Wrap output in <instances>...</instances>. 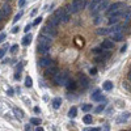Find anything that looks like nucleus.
Returning <instances> with one entry per match:
<instances>
[{
  "instance_id": "obj_26",
  "label": "nucleus",
  "mask_w": 131,
  "mask_h": 131,
  "mask_svg": "<svg viewBox=\"0 0 131 131\" xmlns=\"http://www.w3.org/2000/svg\"><path fill=\"white\" fill-rule=\"evenodd\" d=\"M25 85H26L28 88H30L31 85H33V80H31L30 76H28L26 79H25Z\"/></svg>"
},
{
  "instance_id": "obj_10",
  "label": "nucleus",
  "mask_w": 131,
  "mask_h": 131,
  "mask_svg": "<svg viewBox=\"0 0 131 131\" xmlns=\"http://www.w3.org/2000/svg\"><path fill=\"white\" fill-rule=\"evenodd\" d=\"M38 64H40V67H43V68H46V67L54 66V62H52L50 58H42V59H40Z\"/></svg>"
},
{
  "instance_id": "obj_47",
  "label": "nucleus",
  "mask_w": 131,
  "mask_h": 131,
  "mask_svg": "<svg viewBox=\"0 0 131 131\" xmlns=\"http://www.w3.org/2000/svg\"><path fill=\"white\" fill-rule=\"evenodd\" d=\"M25 131H31V129H30V126H29V125H26V126H25Z\"/></svg>"
},
{
  "instance_id": "obj_43",
  "label": "nucleus",
  "mask_w": 131,
  "mask_h": 131,
  "mask_svg": "<svg viewBox=\"0 0 131 131\" xmlns=\"http://www.w3.org/2000/svg\"><path fill=\"white\" fill-rule=\"evenodd\" d=\"M4 38H5V33H1V34H0V42L4 40Z\"/></svg>"
},
{
  "instance_id": "obj_2",
  "label": "nucleus",
  "mask_w": 131,
  "mask_h": 131,
  "mask_svg": "<svg viewBox=\"0 0 131 131\" xmlns=\"http://www.w3.org/2000/svg\"><path fill=\"white\" fill-rule=\"evenodd\" d=\"M54 17H55V19H58L59 22L66 24V22H68V21H70V17H71V15H70V13L66 10V8H60V9H56V10H55Z\"/></svg>"
},
{
  "instance_id": "obj_48",
  "label": "nucleus",
  "mask_w": 131,
  "mask_h": 131,
  "mask_svg": "<svg viewBox=\"0 0 131 131\" xmlns=\"http://www.w3.org/2000/svg\"><path fill=\"white\" fill-rule=\"evenodd\" d=\"M21 68H22V64H19V66H17V71H19V72H20Z\"/></svg>"
},
{
  "instance_id": "obj_49",
  "label": "nucleus",
  "mask_w": 131,
  "mask_h": 131,
  "mask_svg": "<svg viewBox=\"0 0 131 131\" xmlns=\"http://www.w3.org/2000/svg\"><path fill=\"white\" fill-rule=\"evenodd\" d=\"M35 131H43V129H42V127H38V129L35 130Z\"/></svg>"
},
{
  "instance_id": "obj_37",
  "label": "nucleus",
  "mask_w": 131,
  "mask_h": 131,
  "mask_svg": "<svg viewBox=\"0 0 131 131\" xmlns=\"http://www.w3.org/2000/svg\"><path fill=\"white\" fill-rule=\"evenodd\" d=\"M7 93H8L9 96H13V93H15V92H13V89H12V88H8V91H7Z\"/></svg>"
},
{
  "instance_id": "obj_31",
  "label": "nucleus",
  "mask_w": 131,
  "mask_h": 131,
  "mask_svg": "<svg viewBox=\"0 0 131 131\" xmlns=\"http://www.w3.org/2000/svg\"><path fill=\"white\" fill-rule=\"evenodd\" d=\"M42 22V17L40 16V17H37V19L34 20V22H33V25H38V24H41Z\"/></svg>"
},
{
  "instance_id": "obj_41",
  "label": "nucleus",
  "mask_w": 131,
  "mask_h": 131,
  "mask_svg": "<svg viewBox=\"0 0 131 131\" xmlns=\"http://www.w3.org/2000/svg\"><path fill=\"white\" fill-rule=\"evenodd\" d=\"M3 19H4V13H3V10H1V8H0V21H1Z\"/></svg>"
},
{
  "instance_id": "obj_32",
  "label": "nucleus",
  "mask_w": 131,
  "mask_h": 131,
  "mask_svg": "<svg viewBox=\"0 0 131 131\" xmlns=\"http://www.w3.org/2000/svg\"><path fill=\"white\" fill-rule=\"evenodd\" d=\"M22 16V12H20V13H17V15L15 16V19H13V22H17V21L20 20V17Z\"/></svg>"
},
{
  "instance_id": "obj_36",
  "label": "nucleus",
  "mask_w": 131,
  "mask_h": 131,
  "mask_svg": "<svg viewBox=\"0 0 131 131\" xmlns=\"http://www.w3.org/2000/svg\"><path fill=\"white\" fill-rule=\"evenodd\" d=\"M89 73H91V75H96V73H97V70L96 68H91L89 70Z\"/></svg>"
},
{
  "instance_id": "obj_13",
  "label": "nucleus",
  "mask_w": 131,
  "mask_h": 131,
  "mask_svg": "<svg viewBox=\"0 0 131 131\" xmlns=\"http://www.w3.org/2000/svg\"><path fill=\"white\" fill-rule=\"evenodd\" d=\"M101 47L104 49V50H113V47H114V42L110 41V40H104L101 43Z\"/></svg>"
},
{
  "instance_id": "obj_23",
  "label": "nucleus",
  "mask_w": 131,
  "mask_h": 131,
  "mask_svg": "<svg viewBox=\"0 0 131 131\" xmlns=\"http://www.w3.org/2000/svg\"><path fill=\"white\" fill-rule=\"evenodd\" d=\"M100 1H101V0H91V3H89V9L93 10V9L98 5V3H100Z\"/></svg>"
},
{
  "instance_id": "obj_45",
  "label": "nucleus",
  "mask_w": 131,
  "mask_h": 131,
  "mask_svg": "<svg viewBox=\"0 0 131 131\" xmlns=\"http://www.w3.org/2000/svg\"><path fill=\"white\" fill-rule=\"evenodd\" d=\"M100 21H101V17H100V16H97V17H96V20H94V22H96V24H98Z\"/></svg>"
},
{
  "instance_id": "obj_3",
  "label": "nucleus",
  "mask_w": 131,
  "mask_h": 131,
  "mask_svg": "<svg viewBox=\"0 0 131 131\" xmlns=\"http://www.w3.org/2000/svg\"><path fill=\"white\" fill-rule=\"evenodd\" d=\"M70 79V75L67 71H62V72H56V75L54 76V81L56 85H66V83Z\"/></svg>"
},
{
  "instance_id": "obj_9",
  "label": "nucleus",
  "mask_w": 131,
  "mask_h": 131,
  "mask_svg": "<svg viewBox=\"0 0 131 131\" xmlns=\"http://www.w3.org/2000/svg\"><path fill=\"white\" fill-rule=\"evenodd\" d=\"M58 72V68L55 66H50V67H46V71H45V76L46 77H54Z\"/></svg>"
},
{
  "instance_id": "obj_11",
  "label": "nucleus",
  "mask_w": 131,
  "mask_h": 131,
  "mask_svg": "<svg viewBox=\"0 0 131 131\" xmlns=\"http://www.w3.org/2000/svg\"><path fill=\"white\" fill-rule=\"evenodd\" d=\"M110 38L113 41H115V42H121V41L125 40L122 31H114V33H110Z\"/></svg>"
},
{
  "instance_id": "obj_19",
  "label": "nucleus",
  "mask_w": 131,
  "mask_h": 131,
  "mask_svg": "<svg viewBox=\"0 0 131 131\" xmlns=\"http://www.w3.org/2000/svg\"><path fill=\"white\" fill-rule=\"evenodd\" d=\"M37 50L40 51V52H42V54H46V52H49V50H50V47H49V46H42V45H38Z\"/></svg>"
},
{
  "instance_id": "obj_20",
  "label": "nucleus",
  "mask_w": 131,
  "mask_h": 131,
  "mask_svg": "<svg viewBox=\"0 0 131 131\" xmlns=\"http://www.w3.org/2000/svg\"><path fill=\"white\" fill-rule=\"evenodd\" d=\"M62 105V100L60 98H54V101H52V108L54 109H59Z\"/></svg>"
},
{
  "instance_id": "obj_50",
  "label": "nucleus",
  "mask_w": 131,
  "mask_h": 131,
  "mask_svg": "<svg viewBox=\"0 0 131 131\" xmlns=\"http://www.w3.org/2000/svg\"><path fill=\"white\" fill-rule=\"evenodd\" d=\"M129 80L131 81V71H130V72H129Z\"/></svg>"
},
{
  "instance_id": "obj_15",
  "label": "nucleus",
  "mask_w": 131,
  "mask_h": 131,
  "mask_svg": "<svg viewBox=\"0 0 131 131\" xmlns=\"http://www.w3.org/2000/svg\"><path fill=\"white\" fill-rule=\"evenodd\" d=\"M66 87H67V89H68V91H75L77 88V84H76L75 80H70L68 79V81L66 83Z\"/></svg>"
},
{
  "instance_id": "obj_12",
  "label": "nucleus",
  "mask_w": 131,
  "mask_h": 131,
  "mask_svg": "<svg viewBox=\"0 0 131 131\" xmlns=\"http://www.w3.org/2000/svg\"><path fill=\"white\" fill-rule=\"evenodd\" d=\"M79 84H80V87L83 88V89H85V88L89 87V80L87 79V76L79 75Z\"/></svg>"
},
{
  "instance_id": "obj_39",
  "label": "nucleus",
  "mask_w": 131,
  "mask_h": 131,
  "mask_svg": "<svg viewBox=\"0 0 131 131\" xmlns=\"http://www.w3.org/2000/svg\"><path fill=\"white\" fill-rule=\"evenodd\" d=\"M34 113H37V114H40V113H41V109L38 108V106H35V108H34Z\"/></svg>"
},
{
  "instance_id": "obj_16",
  "label": "nucleus",
  "mask_w": 131,
  "mask_h": 131,
  "mask_svg": "<svg viewBox=\"0 0 131 131\" xmlns=\"http://www.w3.org/2000/svg\"><path fill=\"white\" fill-rule=\"evenodd\" d=\"M47 25H50V26H52V28H56V26L59 25V21H58V19H55V17H50V20H49Z\"/></svg>"
},
{
  "instance_id": "obj_7",
  "label": "nucleus",
  "mask_w": 131,
  "mask_h": 131,
  "mask_svg": "<svg viewBox=\"0 0 131 131\" xmlns=\"http://www.w3.org/2000/svg\"><path fill=\"white\" fill-rule=\"evenodd\" d=\"M51 38L47 37V35H40V38H38V45H42V46H49L50 47L51 46Z\"/></svg>"
},
{
  "instance_id": "obj_30",
  "label": "nucleus",
  "mask_w": 131,
  "mask_h": 131,
  "mask_svg": "<svg viewBox=\"0 0 131 131\" xmlns=\"http://www.w3.org/2000/svg\"><path fill=\"white\" fill-rule=\"evenodd\" d=\"M15 113H16V117H20V118H22V117H24L22 111H21L20 109H15Z\"/></svg>"
},
{
  "instance_id": "obj_21",
  "label": "nucleus",
  "mask_w": 131,
  "mask_h": 131,
  "mask_svg": "<svg viewBox=\"0 0 131 131\" xmlns=\"http://www.w3.org/2000/svg\"><path fill=\"white\" fill-rule=\"evenodd\" d=\"M1 10H3V13H4V16L9 15V13H10V7H9V4H8V3H5V4L3 5Z\"/></svg>"
},
{
  "instance_id": "obj_25",
  "label": "nucleus",
  "mask_w": 131,
  "mask_h": 131,
  "mask_svg": "<svg viewBox=\"0 0 131 131\" xmlns=\"http://www.w3.org/2000/svg\"><path fill=\"white\" fill-rule=\"evenodd\" d=\"M83 121H84V123H87V125H89V123H92V115H89V114H87V115H84V118H83Z\"/></svg>"
},
{
  "instance_id": "obj_24",
  "label": "nucleus",
  "mask_w": 131,
  "mask_h": 131,
  "mask_svg": "<svg viewBox=\"0 0 131 131\" xmlns=\"http://www.w3.org/2000/svg\"><path fill=\"white\" fill-rule=\"evenodd\" d=\"M97 34H100V35H106V34H109V29H108V28H102V29H98V30H97Z\"/></svg>"
},
{
  "instance_id": "obj_22",
  "label": "nucleus",
  "mask_w": 131,
  "mask_h": 131,
  "mask_svg": "<svg viewBox=\"0 0 131 131\" xmlns=\"http://www.w3.org/2000/svg\"><path fill=\"white\" fill-rule=\"evenodd\" d=\"M102 88H104L105 91H111L113 89V83H111V81H105Z\"/></svg>"
},
{
  "instance_id": "obj_4",
  "label": "nucleus",
  "mask_w": 131,
  "mask_h": 131,
  "mask_svg": "<svg viewBox=\"0 0 131 131\" xmlns=\"http://www.w3.org/2000/svg\"><path fill=\"white\" fill-rule=\"evenodd\" d=\"M122 8H125V3H122V1H117V3H113V4H110L106 8V15H114V13H117L118 10H121Z\"/></svg>"
},
{
  "instance_id": "obj_33",
  "label": "nucleus",
  "mask_w": 131,
  "mask_h": 131,
  "mask_svg": "<svg viewBox=\"0 0 131 131\" xmlns=\"http://www.w3.org/2000/svg\"><path fill=\"white\" fill-rule=\"evenodd\" d=\"M17 50H19V45H13L12 47H10V51L12 52H16Z\"/></svg>"
},
{
  "instance_id": "obj_17",
  "label": "nucleus",
  "mask_w": 131,
  "mask_h": 131,
  "mask_svg": "<svg viewBox=\"0 0 131 131\" xmlns=\"http://www.w3.org/2000/svg\"><path fill=\"white\" fill-rule=\"evenodd\" d=\"M30 42H31V34H26L25 37L22 38V45L24 46H28V45H30Z\"/></svg>"
},
{
  "instance_id": "obj_28",
  "label": "nucleus",
  "mask_w": 131,
  "mask_h": 131,
  "mask_svg": "<svg viewBox=\"0 0 131 131\" xmlns=\"http://www.w3.org/2000/svg\"><path fill=\"white\" fill-rule=\"evenodd\" d=\"M81 109H83V111L88 113V111L92 110V105H83V106H81Z\"/></svg>"
},
{
  "instance_id": "obj_27",
  "label": "nucleus",
  "mask_w": 131,
  "mask_h": 131,
  "mask_svg": "<svg viewBox=\"0 0 131 131\" xmlns=\"http://www.w3.org/2000/svg\"><path fill=\"white\" fill-rule=\"evenodd\" d=\"M30 123L31 125H34V126H38L41 123V119H38V118H31L30 119Z\"/></svg>"
},
{
  "instance_id": "obj_8",
  "label": "nucleus",
  "mask_w": 131,
  "mask_h": 131,
  "mask_svg": "<svg viewBox=\"0 0 131 131\" xmlns=\"http://www.w3.org/2000/svg\"><path fill=\"white\" fill-rule=\"evenodd\" d=\"M119 19H121V12H117L114 15H109V19H108V22L110 24V25H115V24L119 22Z\"/></svg>"
},
{
  "instance_id": "obj_40",
  "label": "nucleus",
  "mask_w": 131,
  "mask_h": 131,
  "mask_svg": "<svg viewBox=\"0 0 131 131\" xmlns=\"http://www.w3.org/2000/svg\"><path fill=\"white\" fill-rule=\"evenodd\" d=\"M19 5L24 7V5H25V0H19Z\"/></svg>"
},
{
  "instance_id": "obj_29",
  "label": "nucleus",
  "mask_w": 131,
  "mask_h": 131,
  "mask_svg": "<svg viewBox=\"0 0 131 131\" xmlns=\"http://www.w3.org/2000/svg\"><path fill=\"white\" fill-rule=\"evenodd\" d=\"M84 131H101L100 127H88V129H84Z\"/></svg>"
},
{
  "instance_id": "obj_35",
  "label": "nucleus",
  "mask_w": 131,
  "mask_h": 131,
  "mask_svg": "<svg viewBox=\"0 0 131 131\" xmlns=\"http://www.w3.org/2000/svg\"><path fill=\"white\" fill-rule=\"evenodd\" d=\"M5 55V49H0V59Z\"/></svg>"
},
{
  "instance_id": "obj_1",
  "label": "nucleus",
  "mask_w": 131,
  "mask_h": 131,
  "mask_svg": "<svg viewBox=\"0 0 131 131\" xmlns=\"http://www.w3.org/2000/svg\"><path fill=\"white\" fill-rule=\"evenodd\" d=\"M84 5H85V0H73L70 5L66 7V10L70 15H72V13H77L80 9H83Z\"/></svg>"
},
{
  "instance_id": "obj_44",
  "label": "nucleus",
  "mask_w": 131,
  "mask_h": 131,
  "mask_svg": "<svg viewBox=\"0 0 131 131\" xmlns=\"http://www.w3.org/2000/svg\"><path fill=\"white\" fill-rule=\"evenodd\" d=\"M19 29H20V28L15 26V28H13V29H12V33H17V31H19Z\"/></svg>"
},
{
  "instance_id": "obj_38",
  "label": "nucleus",
  "mask_w": 131,
  "mask_h": 131,
  "mask_svg": "<svg viewBox=\"0 0 131 131\" xmlns=\"http://www.w3.org/2000/svg\"><path fill=\"white\" fill-rule=\"evenodd\" d=\"M30 28H31V25H30V24H28V25L25 26V29H24V30H25V31H26V33H29V30H30Z\"/></svg>"
},
{
  "instance_id": "obj_6",
  "label": "nucleus",
  "mask_w": 131,
  "mask_h": 131,
  "mask_svg": "<svg viewBox=\"0 0 131 131\" xmlns=\"http://www.w3.org/2000/svg\"><path fill=\"white\" fill-rule=\"evenodd\" d=\"M42 34L47 35V37H50V38H54V37H56L58 31H56V28H52L50 25H46L43 29H42Z\"/></svg>"
},
{
  "instance_id": "obj_42",
  "label": "nucleus",
  "mask_w": 131,
  "mask_h": 131,
  "mask_svg": "<svg viewBox=\"0 0 131 131\" xmlns=\"http://www.w3.org/2000/svg\"><path fill=\"white\" fill-rule=\"evenodd\" d=\"M20 77H21V75H20V72H16V73H15V79H17V80H19Z\"/></svg>"
},
{
  "instance_id": "obj_5",
  "label": "nucleus",
  "mask_w": 131,
  "mask_h": 131,
  "mask_svg": "<svg viewBox=\"0 0 131 131\" xmlns=\"http://www.w3.org/2000/svg\"><path fill=\"white\" fill-rule=\"evenodd\" d=\"M108 7H109V0H101V1L98 3V5L93 10H91V12H92V15H98V13H101V12H104V10H106Z\"/></svg>"
},
{
  "instance_id": "obj_34",
  "label": "nucleus",
  "mask_w": 131,
  "mask_h": 131,
  "mask_svg": "<svg viewBox=\"0 0 131 131\" xmlns=\"http://www.w3.org/2000/svg\"><path fill=\"white\" fill-rule=\"evenodd\" d=\"M104 108H105V105H100V106L96 109V113H101L102 110H104Z\"/></svg>"
},
{
  "instance_id": "obj_18",
  "label": "nucleus",
  "mask_w": 131,
  "mask_h": 131,
  "mask_svg": "<svg viewBox=\"0 0 131 131\" xmlns=\"http://www.w3.org/2000/svg\"><path fill=\"white\" fill-rule=\"evenodd\" d=\"M76 115H77V108L76 106H72V108L70 109V111H68V117L70 118H75Z\"/></svg>"
},
{
  "instance_id": "obj_46",
  "label": "nucleus",
  "mask_w": 131,
  "mask_h": 131,
  "mask_svg": "<svg viewBox=\"0 0 131 131\" xmlns=\"http://www.w3.org/2000/svg\"><path fill=\"white\" fill-rule=\"evenodd\" d=\"M126 49H127V45H123V47L121 49V52H125V51H126Z\"/></svg>"
},
{
  "instance_id": "obj_14",
  "label": "nucleus",
  "mask_w": 131,
  "mask_h": 131,
  "mask_svg": "<svg viewBox=\"0 0 131 131\" xmlns=\"http://www.w3.org/2000/svg\"><path fill=\"white\" fill-rule=\"evenodd\" d=\"M92 100L93 101H102L104 100V96H102V92L100 89L94 91L93 93H92Z\"/></svg>"
}]
</instances>
